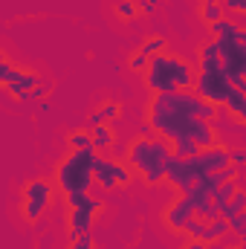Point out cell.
Masks as SVG:
<instances>
[{"mask_svg": "<svg viewBox=\"0 0 246 249\" xmlns=\"http://www.w3.org/2000/svg\"><path fill=\"white\" fill-rule=\"evenodd\" d=\"M171 157V145L159 136H139L127 145V154H124V165L130 171H136L148 186H159L165 180V162Z\"/></svg>", "mask_w": 246, "mask_h": 249, "instance_id": "obj_3", "label": "cell"}, {"mask_svg": "<svg viewBox=\"0 0 246 249\" xmlns=\"http://www.w3.org/2000/svg\"><path fill=\"white\" fill-rule=\"evenodd\" d=\"M113 12H116V18H119V20H133V18H139L136 0H119Z\"/></svg>", "mask_w": 246, "mask_h": 249, "instance_id": "obj_20", "label": "cell"}, {"mask_svg": "<svg viewBox=\"0 0 246 249\" xmlns=\"http://www.w3.org/2000/svg\"><path fill=\"white\" fill-rule=\"evenodd\" d=\"M67 249H93V235H78V238H70V247Z\"/></svg>", "mask_w": 246, "mask_h": 249, "instance_id": "obj_26", "label": "cell"}, {"mask_svg": "<svg viewBox=\"0 0 246 249\" xmlns=\"http://www.w3.org/2000/svg\"><path fill=\"white\" fill-rule=\"evenodd\" d=\"M41 81H44V75H41V72H32V70H23V67H18V64H15L3 87H6V90H9V93L15 96V99H18L20 93H26V90H32V87H38Z\"/></svg>", "mask_w": 246, "mask_h": 249, "instance_id": "obj_8", "label": "cell"}, {"mask_svg": "<svg viewBox=\"0 0 246 249\" xmlns=\"http://www.w3.org/2000/svg\"><path fill=\"white\" fill-rule=\"evenodd\" d=\"M226 235H229V226H226V220H223V217H214V220H209V223H206L203 244H220Z\"/></svg>", "mask_w": 246, "mask_h": 249, "instance_id": "obj_16", "label": "cell"}, {"mask_svg": "<svg viewBox=\"0 0 246 249\" xmlns=\"http://www.w3.org/2000/svg\"><path fill=\"white\" fill-rule=\"evenodd\" d=\"M223 18V9L217 6V3H206V6H200V20L209 26V23H214V20H220Z\"/></svg>", "mask_w": 246, "mask_h": 249, "instance_id": "obj_21", "label": "cell"}, {"mask_svg": "<svg viewBox=\"0 0 246 249\" xmlns=\"http://www.w3.org/2000/svg\"><path fill=\"white\" fill-rule=\"evenodd\" d=\"M194 217V209H191V203H188V197L185 194H180L168 209H165V214H162V220H165V226L171 229V232H183V226Z\"/></svg>", "mask_w": 246, "mask_h": 249, "instance_id": "obj_9", "label": "cell"}, {"mask_svg": "<svg viewBox=\"0 0 246 249\" xmlns=\"http://www.w3.org/2000/svg\"><path fill=\"white\" fill-rule=\"evenodd\" d=\"M200 177H203V171H200V165H197V154L188 157V160H180V157H174V154L168 157V162H165V183L171 188H177L180 194H185Z\"/></svg>", "mask_w": 246, "mask_h": 249, "instance_id": "obj_6", "label": "cell"}, {"mask_svg": "<svg viewBox=\"0 0 246 249\" xmlns=\"http://www.w3.org/2000/svg\"><path fill=\"white\" fill-rule=\"evenodd\" d=\"M102 212V200H96L93 194H87V200L75 209H70V220H67V232L70 238H78V235H90L93 232V223H96V214Z\"/></svg>", "mask_w": 246, "mask_h": 249, "instance_id": "obj_7", "label": "cell"}, {"mask_svg": "<svg viewBox=\"0 0 246 249\" xmlns=\"http://www.w3.org/2000/svg\"><path fill=\"white\" fill-rule=\"evenodd\" d=\"M148 61H151L148 55H142L139 50H133V53L127 55V70H130V72H139V75H142V72L148 70Z\"/></svg>", "mask_w": 246, "mask_h": 249, "instance_id": "obj_22", "label": "cell"}, {"mask_svg": "<svg viewBox=\"0 0 246 249\" xmlns=\"http://www.w3.org/2000/svg\"><path fill=\"white\" fill-rule=\"evenodd\" d=\"M113 177H116V188H124V186H130L133 171H130L124 162H116V165H113Z\"/></svg>", "mask_w": 246, "mask_h": 249, "instance_id": "obj_24", "label": "cell"}, {"mask_svg": "<svg viewBox=\"0 0 246 249\" xmlns=\"http://www.w3.org/2000/svg\"><path fill=\"white\" fill-rule=\"evenodd\" d=\"M90 139H93V151L96 154H110L113 145H116V133L110 124H96L90 127Z\"/></svg>", "mask_w": 246, "mask_h": 249, "instance_id": "obj_13", "label": "cell"}, {"mask_svg": "<svg viewBox=\"0 0 246 249\" xmlns=\"http://www.w3.org/2000/svg\"><path fill=\"white\" fill-rule=\"evenodd\" d=\"M53 194H55L53 183H47V180H29L26 186L20 188V214H23V220L26 223H38L47 214V209L53 203Z\"/></svg>", "mask_w": 246, "mask_h": 249, "instance_id": "obj_5", "label": "cell"}, {"mask_svg": "<svg viewBox=\"0 0 246 249\" xmlns=\"http://www.w3.org/2000/svg\"><path fill=\"white\" fill-rule=\"evenodd\" d=\"M12 67H15V64L0 61V84H6V78H9V72H12Z\"/></svg>", "mask_w": 246, "mask_h": 249, "instance_id": "obj_29", "label": "cell"}, {"mask_svg": "<svg viewBox=\"0 0 246 249\" xmlns=\"http://www.w3.org/2000/svg\"><path fill=\"white\" fill-rule=\"evenodd\" d=\"M142 75H145V84L151 93H174V90H194L197 70L185 58L165 50L148 61V70Z\"/></svg>", "mask_w": 246, "mask_h": 249, "instance_id": "obj_2", "label": "cell"}, {"mask_svg": "<svg viewBox=\"0 0 246 249\" xmlns=\"http://www.w3.org/2000/svg\"><path fill=\"white\" fill-rule=\"evenodd\" d=\"M220 110H226V113H232V119L235 122H244L246 119V93L244 90H229V96L223 99V105H220Z\"/></svg>", "mask_w": 246, "mask_h": 249, "instance_id": "obj_14", "label": "cell"}, {"mask_svg": "<svg viewBox=\"0 0 246 249\" xmlns=\"http://www.w3.org/2000/svg\"><path fill=\"white\" fill-rule=\"evenodd\" d=\"M183 235V232H180ZM180 249H209V244H203V241H197V238H185L183 235V247Z\"/></svg>", "mask_w": 246, "mask_h": 249, "instance_id": "obj_28", "label": "cell"}, {"mask_svg": "<svg viewBox=\"0 0 246 249\" xmlns=\"http://www.w3.org/2000/svg\"><path fill=\"white\" fill-rule=\"evenodd\" d=\"M244 162H246V151L244 148H229V165L244 168Z\"/></svg>", "mask_w": 246, "mask_h": 249, "instance_id": "obj_27", "label": "cell"}, {"mask_svg": "<svg viewBox=\"0 0 246 249\" xmlns=\"http://www.w3.org/2000/svg\"><path fill=\"white\" fill-rule=\"evenodd\" d=\"M200 151L203 148H211V145H217V133H214V124L211 122H200V119H191L188 124V133H185Z\"/></svg>", "mask_w": 246, "mask_h": 249, "instance_id": "obj_12", "label": "cell"}, {"mask_svg": "<svg viewBox=\"0 0 246 249\" xmlns=\"http://www.w3.org/2000/svg\"><path fill=\"white\" fill-rule=\"evenodd\" d=\"M206 3H217V0H200V6H206Z\"/></svg>", "mask_w": 246, "mask_h": 249, "instance_id": "obj_31", "label": "cell"}, {"mask_svg": "<svg viewBox=\"0 0 246 249\" xmlns=\"http://www.w3.org/2000/svg\"><path fill=\"white\" fill-rule=\"evenodd\" d=\"M0 61H6V58H3V53H0Z\"/></svg>", "mask_w": 246, "mask_h": 249, "instance_id": "obj_32", "label": "cell"}, {"mask_svg": "<svg viewBox=\"0 0 246 249\" xmlns=\"http://www.w3.org/2000/svg\"><path fill=\"white\" fill-rule=\"evenodd\" d=\"M244 209H246V191H244V188H238V191L232 194V200L220 206V212H217V214L226 220V217H232V214H238V212H244Z\"/></svg>", "mask_w": 246, "mask_h": 249, "instance_id": "obj_17", "label": "cell"}, {"mask_svg": "<svg viewBox=\"0 0 246 249\" xmlns=\"http://www.w3.org/2000/svg\"><path fill=\"white\" fill-rule=\"evenodd\" d=\"M159 6H162V0H136V9H139V15H154Z\"/></svg>", "mask_w": 246, "mask_h": 249, "instance_id": "obj_25", "label": "cell"}, {"mask_svg": "<svg viewBox=\"0 0 246 249\" xmlns=\"http://www.w3.org/2000/svg\"><path fill=\"white\" fill-rule=\"evenodd\" d=\"M113 165H116V160H110L107 154H96V160H93V183H99V188H105V191L116 188Z\"/></svg>", "mask_w": 246, "mask_h": 249, "instance_id": "obj_10", "label": "cell"}, {"mask_svg": "<svg viewBox=\"0 0 246 249\" xmlns=\"http://www.w3.org/2000/svg\"><path fill=\"white\" fill-rule=\"evenodd\" d=\"M223 249H244L241 244H232V247H223Z\"/></svg>", "mask_w": 246, "mask_h": 249, "instance_id": "obj_30", "label": "cell"}, {"mask_svg": "<svg viewBox=\"0 0 246 249\" xmlns=\"http://www.w3.org/2000/svg\"><path fill=\"white\" fill-rule=\"evenodd\" d=\"M93 160H96V151H67V157L58 162V188H61V194H70V191L90 194Z\"/></svg>", "mask_w": 246, "mask_h": 249, "instance_id": "obj_4", "label": "cell"}, {"mask_svg": "<svg viewBox=\"0 0 246 249\" xmlns=\"http://www.w3.org/2000/svg\"><path fill=\"white\" fill-rule=\"evenodd\" d=\"M119 116H122V105L116 102V99H105L90 116H87V130L90 127H96V124H113L119 122Z\"/></svg>", "mask_w": 246, "mask_h": 249, "instance_id": "obj_11", "label": "cell"}, {"mask_svg": "<svg viewBox=\"0 0 246 249\" xmlns=\"http://www.w3.org/2000/svg\"><path fill=\"white\" fill-rule=\"evenodd\" d=\"M197 96L191 90H174V93H154L151 99V127L159 130L168 142L188 133V124L194 119Z\"/></svg>", "mask_w": 246, "mask_h": 249, "instance_id": "obj_1", "label": "cell"}, {"mask_svg": "<svg viewBox=\"0 0 246 249\" xmlns=\"http://www.w3.org/2000/svg\"><path fill=\"white\" fill-rule=\"evenodd\" d=\"M226 226H229V235L244 238L246 235V209L238 212V214H232V217H226Z\"/></svg>", "mask_w": 246, "mask_h": 249, "instance_id": "obj_19", "label": "cell"}, {"mask_svg": "<svg viewBox=\"0 0 246 249\" xmlns=\"http://www.w3.org/2000/svg\"><path fill=\"white\" fill-rule=\"evenodd\" d=\"M64 145L67 151H93V139H90V130L87 127H75L64 136Z\"/></svg>", "mask_w": 246, "mask_h": 249, "instance_id": "obj_15", "label": "cell"}, {"mask_svg": "<svg viewBox=\"0 0 246 249\" xmlns=\"http://www.w3.org/2000/svg\"><path fill=\"white\" fill-rule=\"evenodd\" d=\"M165 50H168V41H165L162 35H151V38H145L142 47H139V53L148 55V58H154V55H159V53H165Z\"/></svg>", "mask_w": 246, "mask_h": 249, "instance_id": "obj_18", "label": "cell"}, {"mask_svg": "<svg viewBox=\"0 0 246 249\" xmlns=\"http://www.w3.org/2000/svg\"><path fill=\"white\" fill-rule=\"evenodd\" d=\"M217 6L223 9V15L229 18V15H246V0H217Z\"/></svg>", "mask_w": 246, "mask_h": 249, "instance_id": "obj_23", "label": "cell"}]
</instances>
